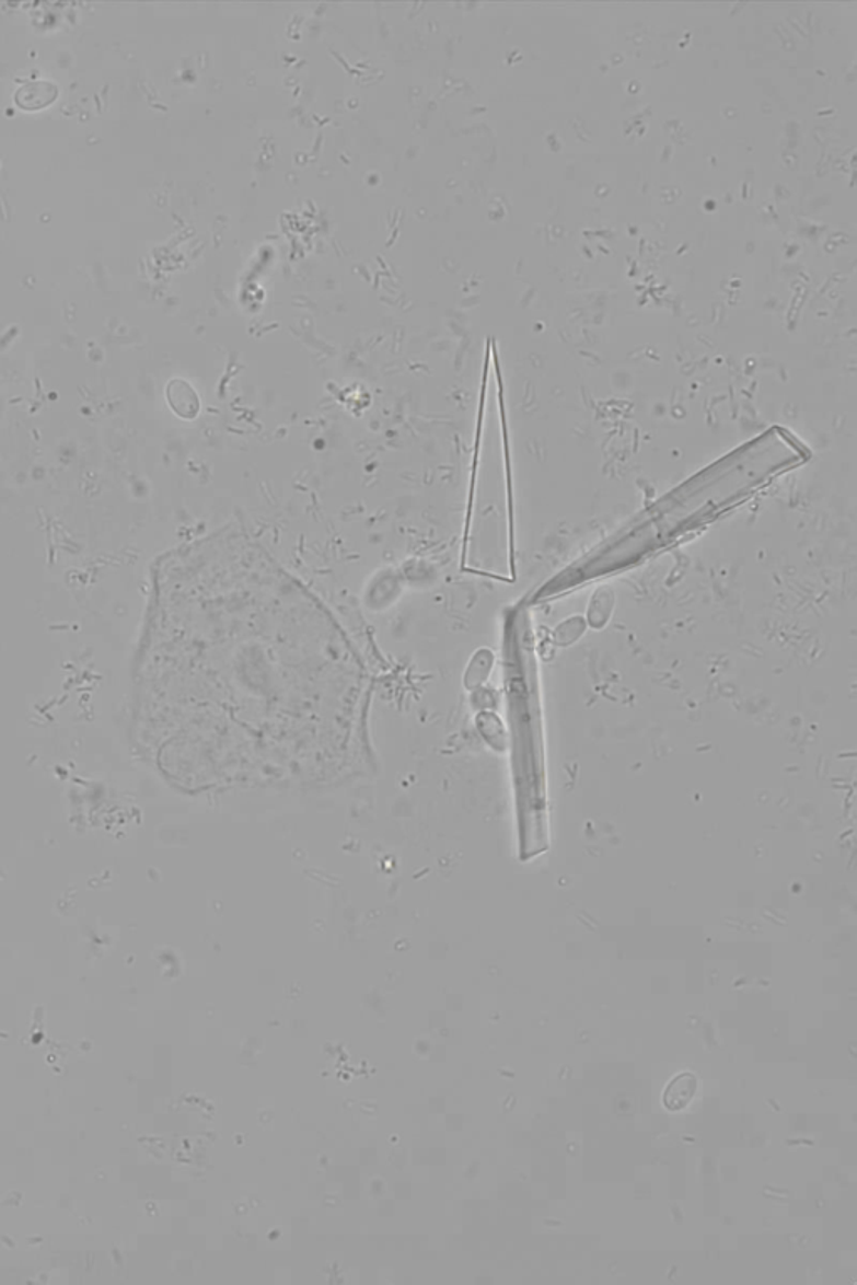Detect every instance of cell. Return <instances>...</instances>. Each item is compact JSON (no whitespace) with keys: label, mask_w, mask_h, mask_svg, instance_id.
Returning a JSON list of instances; mask_svg holds the SVG:
<instances>
[{"label":"cell","mask_w":857,"mask_h":1285,"mask_svg":"<svg viewBox=\"0 0 857 1285\" xmlns=\"http://www.w3.org/2000/svg\"><path fill=\"white\" fill-rule=\"evenodd\" d=\"M509 683V720L512 728V772L517 787L520 857L530 860L549 847L546 799L545 742L540 693L531 664Z\"/></svg>","instance_id":"1"},{"label":"cell","mask_w":857,"mask_h":1285,"mask_svg":"<svg viewBox=\"0 0 857 1285\" xmlns=\"http://www.w3.org/2000/svg\"><path fill=\"white\" fill-rule=\"evenodd\" d=\"M698 1090V1078L692 1072H682L673 1076L662 1093L663 1107L669 1112H682L694 1101Z\"/></svg>","instance_id":"2"},{"label":"cell","mask_w":857,"mask_h":1285,"mask_svg":"<svg viewBox=\"0 0 857 1285\" xmlns=\"http://www.w3.org/2000/svg\"><path fill=\"white\" fill-rule=\"evenodd\" d=\"M59 96L57 85L49 81H34L22 84L15 91V104L24 111L46 109Z\"/></svg>","instance_id":"3"}]
</instances>
